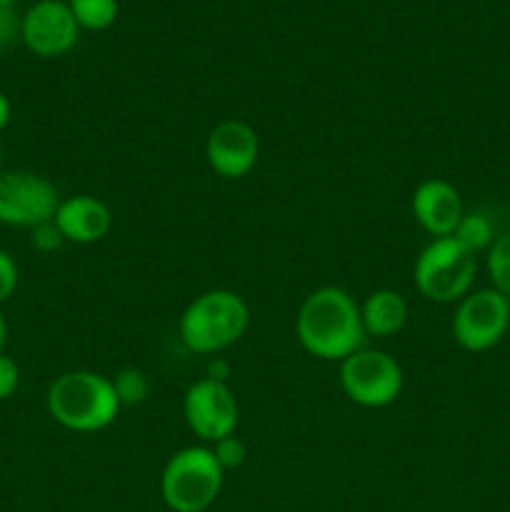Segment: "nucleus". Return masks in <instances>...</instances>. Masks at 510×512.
Here are the masks:
<instances>
[{
    "mask_svg": "<svg viewBox=\"0 0 510 512\" xmlns=\"http://www.w3.org/2000/svg\"><path fill=\"white\" fill-rule=\"evenodd\" d=\"M295 335L308 355L318 360H338L358 353L365 343L360 305L353 295L335 285L313 290L303 300L295 318Z\"/></svg>",
    "mask_w": 510,
    "mask_h": 512,
    "instance_id": "obj_1",
    "label": "nucleus"
},
{
    "mask_svg": "<svg viewBox=\"0 0 510 512\" xmlns=\"http://www.w3.org/2000/svg\"><path fill=\"white\" fill-rule=\"evenodd\" d=\"M50 418L73 433H98L110 428L120 413L113 380L93 370H70L50 383L45 395Z\"/></svg>",
    "mask_w": 510,
    "mask_h": 512,
    "instance_id": "obj_2",
    "label": "nucleus"
},
{
    "mask_svg": "<svg viewBox=\"0 0 510 512\" xmlns=\"http://www.w3.org/2000/svg\"><path fill=\"white\" fill-rule=\"evenodd\" d=\"M250 325L248 303L233 290H208L183 310L178 323L185 348L200 355L223 353L238 343Z\"/></svg>",
    "mask_w": 510,
    "mask_h": 512,
    "instance_id": "obj_3",
    "label": "nucleus"
},
{
    "mask_svg": "<svg viewBox=\"0 0 510 512\" xmlns=\"http://www.w3.org/2000/svg\"><path fill=\"white\" fill-rule=\"evenodd\" d=\"M225 470L205 445L178 450L160 475V495L173 512H203L218 500Z\"/></svg>",
    "mask_w": 510,
    "mask_h": 512,
    "instance_id": "obj_4",
    "label": "nucleus"
},
{
    "mask_svg": "<svg viewBox=\"0 0 510 512\" xmlns=\"http://www.w3.org/2000/svg\"><path fill=\"white\" fill-rule=\"evenodd\" d=\"M478 260L453 235L433 238L413 268L415 288L430 303H458L470 293Z\"/></svg>",
    "mask_w": 510,
    "mask_h": 512,
    "instance_id": "obj_5",
    "label": "nucleus"
},
{
    "mask_svg": "<svg viewBox=\"0 0 510 512\" xmlns=\"http://www.w3.org/2000/svg\"><path fill=\"white\" fill-rule=\"evenodd\" d=\"M340 388L360 408H388L403 393V368L385 350L360 348L340 363Z\"/></svg>",
    "mask_w": 510,
    "mask_h": 512,
    "instance_id": "obj_6",
    "label": "nucleus"
},
{
    "mask_svg": "<svg viewBox=\"0 0 510 512\" xmlns=\"http://www.w3.org/2000/svg\"><path fill=\"white\" fill-rule=\"evenodd\" d=\"M510 325V303L495 288L470 290L453 315V338L468 353H485L505 338Z\"/></svg>",
    "mask_w": 510,
    "mask_h": 512,
    "instance_id": "obj_7",
    "label": "nucleus"
},
{
    "mask_svg": "<svg viewBox=\"0 0 510 512\" xmlns=\"http://www.w3.org/2000/svg\"><path fill=\"white\" fill-rule=\"evenodd\" d=\"M60 205L58 188L48 178L30 170L0 173V223L28 228L55 218Z\"/></svg>",
    "mask_w": 510,
    "mask_h": 512,
    "instance_id": "obj_8",
    "label": "nucleus"
},
{
    "mask_svg": "<svg viewBox=\"0 0 510 512\" xmlns=\"http://www.w3.org/2000/svg\"><path fill=\"white\" fill-rule=\"evenodd\" d=\"M183 415L188 428L205 443H218L238 430L240 408L228 383L213 378L195 380L183 398Z\"/></svg>",
    "mask_w": 510,
    "mask_h": 512,
    "instance_id": "obj_9",
    "label": "nucleus"
},
{
    "mask_svg": "<svg viewBox=\"0 0 510 512\" xmlns=\"http://www.w3.org/2000/svg\"><path fill=\"white\" fill-rule=\"evenodd\" d=\"M80 38V25L68 3L38 0L20 18V40L38 58H60Z\"/></svg>",
    "mask_w": 510,
    "mask_h": 512,
    "instance_id": "obj_10",
    "label": "nucleus"
},
{
    "mask_svg": "<svg viewBox=\"0 0 510 512\" xmlns=\"http://www.w3.org/2000/svg\"><path fill=\"white\" fill-rule=\"evenodd\" d=\"M260 155V138L245 120H223L210 130L205 140V158L215 175L240 180L255 168Z\"/></svg>",
    "mask_w": 510,
    "mask_h": 512,
    "instance_id": "obj_11",
    "label": "nucleus"
},
{
    "mask_svg": "<svg viewBox=\"0 0 510 512\" xmlns=\"http://www.w3.org/2000/svg\"><path fill=\"white\" fill-rule=\"evenodd\" d=\"M410 210H413V218L418 220L420 228L433 235V238L453 235L465 215L463 200H460L455 185L440 178L423 180L415 188L413 198H410Z\"/></svg>",
    "mask_w": 510,
    "mask_h": 512,
    "instance_id": "obj_12",
    "label": "nucleus"
},
{
    "mask_svg": "<svg viewBox=\"0 0 510 512\" xmlns=\"http://www.w3.org/2000/svg\"><path fill=\"white\" fill-rule=\"evenodd\" d=\"M53 220L63 233L65 243L75 245L100 243L113 228L110 208L93 195H73V198L60 200Z\"/></svg>",
    "mask_w": 510,
    "mask_h": 512,
    "instance_id": "obj_13",
    "label": "nucleus"
},
{
    "mask_svg": "<svg viewBox=\"0 0 510 512\" xmlns=\"http://www.w3.org/2000/svg\"><path fill=\"white\" fill-rule=\"evenodd\" d=\"M360 318H363L365 335L390 338V335L400 333L403 325L408 323V300L398 290L380 288L363 300Z\"/></svg>",
    "mask_w": 510,
    "mask_h": 512,
    "instance_id": "obj_14",
    "label": "nucleus"
},
{
    "mask_svg": "<svg viewBox=\"0 0 510 512\" xmlns=\"http://www.w3.org/2000/svg\"><path fill=\"white\" fill-rule=\"evenodd\" d=\"M80 30H105L118 18V0H68Z\"/></svg>",
    "mask_w": 510,
    "mask_h": 512,
    "instance_id": "obj_15",
    "label": "nucleus"
},
{
    "mask_svg": "<svg viewBox=\"0 0 510 512\" xmlns=\"http://www.w3.org/2000/svg\"><path fill=\"white\" fill-rule=\"evenodd\" d=\"M453 238L458 240L465 250L478 255L480 250H488L498 235L493 233V223H490L483 213H465L463 220L458 223V228H455Z\"/></svg>",
    "mask_w": 510,
    "mask_h": 512,
    "instance_id": "obj_16",
    "label": "nucleus"
},
{
    "mask_svg": "<svg viewBox=\"0 0 510 512\" xmlns=\"http://www.w3.org/2000/svg\"><path fill=\"white\" fill-rule=\"evenodd\" d=\"M485 268L493 280V288L510 298V230L493 240V245L488 248V258H485Z\"/></svg>",
    "mask_w": 510,
    "mask_h": 512,
    "instance_id": "obj_17",
    "label": "nucleus"
},
{
    "mask_svg": "<svg viewBox=\"0 0 510 512\" xmlns=\"http://www.w3.org/2000/svg\"><path fill=\"white\" fill-rule=\"evenodd\" d=\"M113 380L115 395H118L120 405H140L148 400L150 395V380L143 370L138 368H123Z\"/></svg>",
    "mask_w": 510,
    "mask_h": 512,
    "instance_id": "obj_18",
    "label": "nucleus"
},
{
    "mask_svg": "<svg viewBox=\"0 0 510 512\" xmlns=\"http://www.w3.org/2000/svg\"><path fill=\"white\" fill-rule=\"evenodd\" d=\"M210 450H213L215 460H218V465L225 473L228 470H238L245 463V458H248V448H245V443L235 433L210 445Z\"/></svg>",
    "mask_w": 510,
    "mask_h": 512,
    "instance_id": "obj_19",
    "label": "nucleus"
},
{
    "mask_svg": "<svg viewBox=\"0 0 510 512\" xmlns=\"http://www.w3.org/2000/svg\"><path fill=\"white\" fill-rule=\"evenodd\" d=\"M30 243L38 253H55V250L63 248L65 238L58 225H55V220H48V223H40L30 230Z\"/></svg>",
    "mask_w": 510,
    "mask_h": 512,
    "instance_id": "obj_20",
    "label": "nucleus"
},
{
    "mask_svg": "<svg viewBox=\"0 0 510 512\" xmlns=\"http://www.w3.org/2000/svg\"><path fill=\"white\" fill-rule=\"evenodd\" d=\"M18 278V263H15L8 250L0 248V305L13 298L15 288H18Z\"/></svg>",
    "mask_w": 510,
    "mask_h": 512,
    "instance_id": "obj_21",
    "label": "nucleus"
},
{
    "mask_svg": "<svg viewBox=\"0 0 510 512\" xmlns=\"http://www.w3.org/2000/svg\"><path fill=\"white\" fill-rule=\"evenodd\" d=\"M20 388V368L10 355L0 353V400H8Z\"/></svg>",
    "mask_w": 510,
    "mask_h": 512,
    "instance_id": "obj_22",
    "label": "nucleus"
},
{
    "mask_svg": "<svg viewBox=\"0 0 510 512\" xmlns=\"http://www.w3.org/2000/svg\"><path fill=\"white\" fill-rule=\"evenodd\" d=\"M20 38V15L15 8H0V53Z\"/></svg>",
    "mask_w": 510,
    "mask_h": 512,
    "instance_id": "obj_23",
    "label": "nucleus"
},
{
    "mask_svg": "<svg viewBox=\"0 0 510 512\" xmlns=\"http://www.w3.org/2000/svg\"><path fill=\"white\" fill-rule=\"evenodd\" d=\"M228 373H230V365L225 363V360H210L208 375H205V378H213V380H220V383H225V380H228Z\"/></svg>",
    "mask_w": 510,
    "mask_h": 512,
    "instance_id": "obj_24",
    "label": "nucleus"
},
{
    "mask_svg": "<svg viewBox=\"0 0 510 512\" xmlns=\"http://www.w3.org/2000/svg\"><path fill=\"white\" fill-rule=\"evenodd\" d=\"M10 115H13V105H10L8 95H5L3 90H0V133H3V130L8 128Z\"/></svg>",
    "mask_w": 510,
    "mask_h": 512,
    "instance_id": "obj_25",
    "label": "nucleus"
},
{
    "mask_svg": "<svg viewBox=\"0 0 510 512\" xmlns=\"http://www.w3.org/2000/svg\"><path fill=\"white\" fill-rule=\"evenodd\" d=\"M5 340H8V323H5L3 313H0V353H3L5 348Z\"/></svg>",
    "mask_w": 510,
    "mask_h": 512,
    "instance_id": "obj_26",
    "label": "nucleus"
},
{
    "mask_svg": "<svg viewBox=\"0 0 510 512\" xmlns=\"http://www.w3.org/2000/svg\"><path fill=\"white\" fill-rule=\"evenodd\" d=\"M15 3L18 0H0V8H15Z\"/></svg>",
    "mask_w": 510,
    "mask_h": 512,
    "instance_id": "obj_27",
    "label": "nucleus"
},
{
    "mask_svg": "<svg viewBox=\"0 0 510 512\" xmlns=\"http://www.w3.org/2000/svg\"><path fill=\"white\" fill-rule=\"evenodd\" d=\"M0 163H3V153H0ZM0 173H3V170H0Z\"/></svg>",
    "mask_w": 510,
    "mask_h": 512,
    "instance_id": "obj_28",
    "label": "nucleus"
},
{
    "mask_svg": "<svg viewBox=\"0 0 510 512\" xmlns=\"http://www.w3.org/2000/svg\"><path fill=\"white\" fill-rule=\"evenodd\" d=\"M60 3H68V0H60Z\"/></svg>",
    "mask_w": 510,
    "mask_h": 512,
    "instance_id": "obj_29",
    "label": "nucleus"
}]
</instances>
